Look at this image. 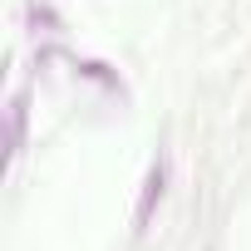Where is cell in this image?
Segmentation results:
<instances>
[{"label":"cell","instance_id":"1","mask_svg":"<svg viewBox=\"0 0 251 251\" xmlns=\"http://www.w3.org/2000/svg\"><path fill=\"white\" fill-rule=\"evenodd\" d=\"M163 182H168V168H163V163H158V168H153V173H148V192H143V207H138V226H143V222H148V212H153V202H158V197H163Z\"/></svg>","mask_w":251,"mask_h":251}]
</instances>
